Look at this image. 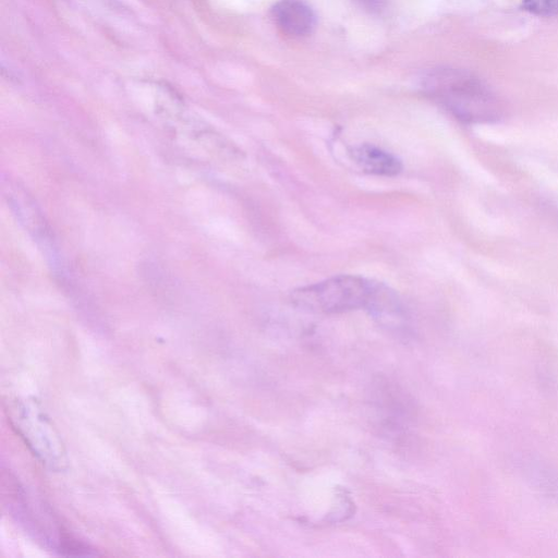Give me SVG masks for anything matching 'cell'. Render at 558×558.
Masks as SVG:
<instances>
[{"mask_svg":"<svg viewBox=\"0 0 558 558\" xmlns=\"http://www.w3.org/2000/svg\"><path fill=\"white\" fill-rule=\"evenodd\" d=\"M422 86L430 98L461 122L490 123L502 116V104L495 92L469 71L438 68L424 76Z\"/></svg>","mask_w":558,"mask_h":558,"instance_id":"6da1fadb","label":"cell"},{"mask_svg":"<svg viewBox=\"0 0 558 558\" xmlns=\"http://www.w3.org/2000/svg\"><path fill=\"white\" fill-rule=\"evenodd\" d=\"M523 8L537 16L558 15V0H522Z\"/></svg>","mask_w":558,"mask_h":558,"instance_id":"5b68a950","label":"cell"},{"mask_svg":"<svg viewBox=\"0 0 558 558\" xmlns=\"http://www.w3.org/2000/svg\"><path fill=\"white\" fill-rule=\"evenodd\" d=\"M356 1L364 9L374 12V11H379L383 8L385 0H356Z\"/></svg>","mask_w":558,"mask_h":558,"instance_id":"8992f818","label":"cell"},{"mask_svg":"<svg viewBox=\"0 0 558 558\" xmlns=\"http://www.w3.org/2000/svg\"><path fill=\"white\" fill-rule=\"evenodd\" d=\"M373 286L360 276L338 275L294 290L291 300L300 307L328 314L367 308Z\"/></svg>","mask_w":558,"mask_h":558,"instance_id":"7a4b0ae2","label":"cell"},{"mask_svg":"<svg viewBox=\"0 0 558 558\" xmlns=\"http://www.w3.org/2000/svg\"><path fill=\"white\" fill-rule=\"evenodd\" d=\"M271 17L277 28L292 38L310 35L316 24L313 10L302 0H279L271 9Z\"/></svg>","mask_w":558,"mask_h":558,"instance_id":"3957f363","label":"cell"},{"mask_svg":"<svg viewBox=\"0 0 558 558\" xmlns=\"http://www.w3.org/2000/svg\"><path fill=\"white\" fill-rule=\"evenodd\" d=\"M349 154L361 169L372 174L393 177L402 170L396 156L371 144L354 146Z\"/></svg>","mask_w":558,"mask_h":558,"instance_id":"277c9868","label":"cell"}]
</instances>
